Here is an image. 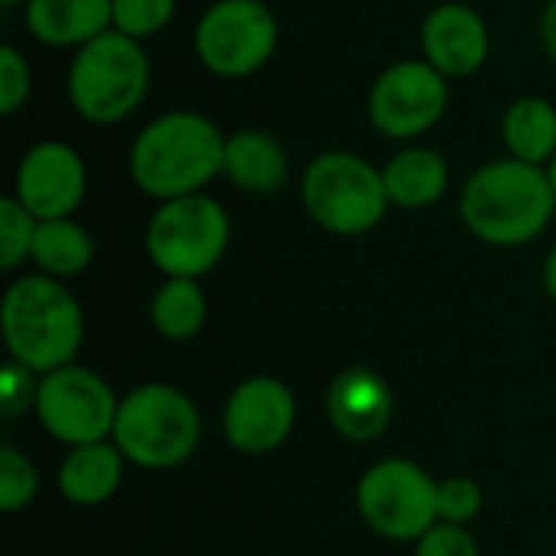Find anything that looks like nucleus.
<instances>
[{
  "label": "nucleus",
  "mask_w": 556,
  "mask_h": 556,
  "mask_svg": "<svg viewBox=\"0 0 556 556\" xmlns=\"http://www.w3.org/2000/svg\"><path fill=\"white\" fill-rule=\"evenodd\" d=\"M225 137L228 134L202 111H163L147 121L130 143V179L156 202L195 195L222 176Z\"/></svg>",
  "instance_id": "f257e3e1"
},
{
  "label": "nucleus",
  "mask_w": 556,
  "mask_h": 556,
  "mask_svg": "<svg viewBox=\"0 0 556 556\" xmlns=\"http://www.w3.org/2000/svg\"><path fill=\"white\" fill-rule=\"evenodd\" d=\"M556 215L547 169L502 156L482 163L459 192V218L485 244L521 248L538 241Z\"/></svg>",
  "instance_id": "f03ea898"
},
{
  "label": "nucleus",
  "mask_w": 556,
  "mask_h": 556,
  "mask_svg": "<svg viewBox=\"0 0 556 556\" xmlns=\"http://www.w3.org/2000/svg\"><path fill=\"white\" fill-rule=\"evenodd\" d=\"M0 332L13 362L36 375H49L75 362L85 336V316L62 280L23 274L3 293Z\"/></svg>",
  "instance_id": "7ed1b4c3"
},
{
  "label": "nucleus",
  "mask_w": 556,
  "mask_h": 556,
  "mask_svg": "<svg viewBox=\"0 0 556 556\" xmlns=\"http://www.w3.org/2000/svg\"><path fill=\"white\" fill-rule=\"evenodd\" d=\"M150 81L153 62L143 42L108 29L72 52L65 72V98L85 124L114 127L147 101Z\"/></svg>",
  "instance_id": "20e7f679"
},
{
  "label": "nucleus",
  "mask_w": 556,
  "mask_h": 556,
  "mask_svg": "<svg viewBox=\"0 0 556 556\" xmlns=\"http://www.w3.org/2000/svg\"><path fill=\"white\" fill-rule=\"evenodd\" d=\"M300 202L323 231L339 238L368 235L391 208L381 166L352 150L316 153L300 176Z\"/></svg>",
  "instance_id": "39448f33"
},
{
  "label": "nucleus",
  "mask_w": 556,
  "mask_h": 556,
  "mask_svg": "<svg viewBox=\"0 0 556 556\" xmlns=\"http://www.w3.org/2000/svg\"><path fill=\"white\" fill-rule=\"evenodd\" d=\"M111 440L140 469H176L202 440V417L173 384H140L121 397Z\"/></svg>",
  "instance_id": "423d86ee"
},
{
  "label": "nucleus",
  "mask_w": 556,
  "mask_h": 556,
  "mask_svg": "<svg viewBox=\"0 0 556 556\" xmlns=\"http://www.w3.org/2000/svg\"><path fill=\"white\" fill-rule=\"evenodd\" d=\"M228 244V208L205 192L160 202L143 231L147 257L163 277L199 280L222 264Z\"/></svg>",
  "instance_id": "0eeeda50"
},
{
  "label": "nucleus",
  "mask_w": 556,
  "mask_h": 556,
  "mask_svg": "<svg viewBox=\"0 0 556 556\" xmlns=\"http://www.w3.org/2000/svg\"><path fill=\"white\" fill-rule=\"evenodd\" d=\"M280 46V23L264 0H215L192 29V52L215 78H251Z\"/></svg>",
  "instance_id": "6e6552de"
},
{
  "label": "nucleus",
  "mask_w": 556,
  "mask_h": 556,
  "mask_svg": "<svg viewBox=\"0 0 556 556\" xmlns=\"http://www.w3.org/2000/svg\"><path fill=\"white\" fill-rule=\"evenodd\" d=\"M440 482L414 459L375 463L355 489L362 521L384 541H420L437 521Z\"/></svg>",
  "instance_id": "1a4fd4ad"
},
{
  "label": "nucleus",
  "mask_w": 556,
  "mask_h": 556,
  "mask_svg": "<svg viewBox=\"0 0 556 556\" xmlns=\"http://www.w3.org/2000/svg\"><path fill=\"white\" fill-rule=\"evenodd\" d=\"M117 407L121 397L111 391V384L98 371L75 362L39 375L33 404L42 430L68 450L111 440Z\"/></svg>",
  "instance_id": "9d476101"
},
{
  "label": "nucleus",
  "mask_w": 556,
  "mask_h": 556,
  "mask_svg": "<svg viewBox=\"0 0 556 556\" xmlns=\"http://www.w3.org/2000/svg\"><path fill=\"white\" fill-rule=\"evenodd\" d=\"M450 108V78L424 59H401L388 65L368 91L371 127L401 143L430 134Z\"/></svg>",
  "instance_id": "9b49d317"
},
{
  "label": "nucleus",
  "mask_w": 556,
  "mask_h": 556,
  "mask_svg": "<svg viewBox=\"0 0 556 556\" xmlns=\"http://www.w3.org/2000/svg\"><path fill=\"white\" fill-rule=\"evenodd\" d=\"M88 192V166L65 140H39L23 150L13 173V195L39 218H72Z\"/></svg>",
  "instance_id": "f8f14e48"
},
{
  "label": "nucleus",
  "mask_w": 556,
  "mask_h": 556,
  "mask_svg": "<svg viewBox=\"0 0 556 556\" xmlns=\"http://www.w3.org/2000/svg\"><path fill=\"white\" fill-rule=\"evenodd\" d=\"M296 424V397L274 375H254L241 381L222 414L225 440L244 456H267L280 450Z\"/></svg>",
  "instance_id": "ddd939ff"
},
{
  "label": "nucleus",
  "mask_w": 556,
  "mask_h": 556,
  "mask_svg": "<svg viewBox=\"0 0 556 556\" xmlns=\"http://www.w3.org/2000/svg\"><path fill=\"white\" fill-rule=\"evenodd\" d=\"M492 52L485 16L459 0L437 3L420 23V59L450 81L476 75Z\"/></svg>",
  "instance_id": "4468645a"
},
{
  "label": "nucleus",
  "mask_w": 556,
  "mask_h": 556,
  "mask_svg": "<svg viewBox=\"0 0 556 556\" xmlns=\"http://www.w3.org/2000/svg\"><path fill=\"white\" fill-rule=\"evenodd\" d=\"M326 417L339 437L371 443L394 420V391L371 368H345L326 391Z\"/></svg>",
  "instance_id": "2eb2a0df"
},
{
  "label": "nucleus",
  "mask_w": 556,
  "mask_h": 556,
  "mask_svg": "<svg viewBox=\"0 0 556 556\" xmlns=\"http://www.w3.org/2000/svg\"><path fill=\"white\" fill-rule=\"evenodd\" d=\"M222 176L248 195H274L290 176L287 147L261 127H241L225 137Z\"/></svg>",
  "instance_id": "dca6fc26"
},
{
  "label": "nucleus",
  "mask_w": 556,
  "mask_h": 556,
  "mask_svg": "<svg viewBox=\"0 0 556 556\" xmlns=\"http://www.w3.org/2000/svg\"><path fill=\"white\" fill-rule=\"evenodd\" d=\"M26 33L52 49H81L111 29V0H29Z\"/></svg>",
  "instance_id": "f3484780"
},
{
  "label": "nucleus",
  "mask_w": 556,
  "mask_h": 556,
  "mask_svg": "<svg viewBox=\"0 0 556 556\" xmlns=\"http://www.w3.org/2000/svg\"><path fill=\"white\" fill-rule=\"evenodd\" d=\"M388 202L404 212L437 205L450 189V163L440 150L424 143H404L381 166Z\"/></svg>",
  "instance_id": "a211bd4d"
},
{
  "label": "nucleus",
  "mask_w": 556,
  "mask_h": 556,
  "mask_svg": "<svg viewBox=\"0 0 556 556\" xmlns=\"http://www.w3.org/2000/svg\"><path fill=\"white\" fill-rule=\"evenodd\" d=\"M124 466H127V459L114 440L72 446L59 466V492L65 502H72L78 508L104 505L121 489Z\"/></svg>",
  "instance_id": "6ab92c4d"
},
{
  "label": "nucleus",
  "mask_w": 556,
  "mask_h": 556,
  "mask_svg": "<svg viewBox=\"0 0 556 556\" xmlns=\"http://www.w3.org/2000/svg\"><path fill=\"white\" fill-rule=\"evenodd\" d=\"M502 143L508 156L544 166L556 156V104L544 94H521L502 114Z\"/></svg>",
  "instance_id": "aec40b11"
},
{
  "label": "nucleus",
  "mask_w": 556,
  "mask_h": 556,
  "mask_svg": "<svg viewBox=\"0 0 556 556\" xmlns=\"http://www.w3.org/2000/svg\"><path fill=\"white\" fill-rule=\"evenodd\" d=\"M91 257H94V241L85 225H78L75 218L39 222L29 254L39 274L55 280H72L88 270Z\"/></svg>",
  "instance_id": "412c9836"
},
{
  "label": "nucleus",
  "mask_w": 556,
  "mask_h": 556,
  "mask_svg": "<svg viewBox=\"0 0 556 556\" xmlns=\"http://www.w3.org/2000/svg\"><path fill=\"white\" fill-rule=\"evenodd\" d=\"M208 316V300L199 280L189 277H166L153 300H150V323L169 342L192 339Z\"/></svg>",
  "instance_id": "4be33fe9"
},
{
  "label": "nucleus",
  "mask_w": 556,
  "mask_h": 556,
  "mask_svg": "<svg viewBox=\"0 0 556 556\" xmlns=\"http://www.w3.org/2000/svg\"><path fill=\"white\" fill-rule=\"evenodd\" d=\"M39 218L10 192L0 199V270H16L33 254Z\"/></svg>",
  "instance_id": "5701e85b"
},
{
  "label": "nucleus",
  "mask_w": 556,
  "mask_h": 556,
  "mask_svg": "<svg viewBox=\"0 0 556 556\" xmlns=\"http://www.w3.org/2000/svg\"><path fill=\"white\" fill-rule=\"evenodd\" d=\"M176 7L179 0H111V29L143 42L173 23Z\"/></svg>",
  "instance_id": "b1692460"
},
{
  "label": "nucleus",
  "mask_w": 556,
  "mask_h": 556,
  "mask_svg": "<svg viewBox=\"0 0 556 556\" xmlns=\"http://www.w3.org/2000/svg\"><path fill=\"white\" fill-rule=\"evenodd\" d=\"M39 492V472L36 466L13 446L0 450V511L16 515L23 511Z\"/></svg>",
  "instance_id": "393cba45"
},
{
  "label": "nucleus",
  "mask_w": 556,
  "mask_h": 556,
  "mask_svg": "<svg viewBox=\"0 0 556 556\" xmlns=\"http://www.w3.org/2000/svg\"><path fill=\"white\" fill-rule=\"evenodd\" d=\"M29 91H33L29 59L16 46L3 42L0 46V114L13 117L16 111H23L29 101Z\"/></svg>",
  "instance_id": "a878e982"
},
{
  "label": "nucleus",
  "mask_w": 556,
  "mask_h": 556,
  "mask_svg": "<svg viewBox=\"0 0 556 556\" xmlns=\"http://www.w3.org/2000/svg\"><path fill=\"white\" fill-rule=\"evenodd\" d=\"M437 511H440V521L446 525H469L479 518L482 511V489L476 479H466V476H453V479H443L440 482V495H437Z\"/></svg>",
  "instance_id": "bb28decb"
},
{
  "label": "nucleus",
  "mask_w": 556,
  "mask_h": 556,
  "mask_svg": "<svg viewBox=\"0 0 556 556\" xmlns=\"http://www.w3.org/2000/svg\"><path fill=\"white\" fill-rule=\"evenodd\" d=\"M33 375H36V371L23 368V365L13 362V358L3 365V375H0V414H3L7 420L26 414V410L36 404V384H39V378L33 381Z\"/></svg>",
  "instance_id": "cd10ccee"
},
{
  "label": "nucleus",
  "mask_w": 556,
  "mask_h": 556,
  "mask_svg": "<svg viewBox=\"0 0 556 556\" xmlns=\"http://www.w3.org/2000/svg\"><path fill=\"white\" fill-rule=\"evenodd\" d=\"M414 556H482L476 538L463 528V525H446L437 521L420 541Z\"/></svg>",
  "instance_id": "c85d7f7f"
},
{
  "label": "nucleus",
  "mask_w": 556,
  "mask_h": 556,
  "mask_svg": "<svg viewBox=\"0 0 556 556\" xmlns=\"http://www.w3.org/2000/svg\"><path fill=\"white\" fill-rule=\"evenodd\" d=\"M538 33H541V46H544V52H547V55L556 62V0H547V7L541 10Z\"/></svg>",
  "instance_id": "c756f323"
},
{
  "label": "nucleus",
  "mask_w": 556,
  "mask_h": 556,
  "mask_svg": "<svg viewBox=\"0 0 556 556\" xmlns=\"http://www.w3.org/2000/svg\"><path fill=\"white\" fill-rule=\"evenodd\" d=\"M544 287H547V293L556 300V248L547 254V261H544Z\"/></svg>",
  "instance_id": "7c9ffc66"
},
{
  "label": "nucleus",
  "mask_w": 556,
  "mask_h": 556,
  "mask_svg": "<svg viewBox=\"0 0 556 556\" xmlns=\"http://www.w3.org/2000/svg\"><path fill=\"white\" fill-rule=\"evenodd\" d=\"M547 179H551V186H554V195H556V156L547 163Z\"/></svg>",
  "instance_id": "2f4dec72"
},
{
  "label": "nucleus",
  "mask_w": 556,
  "mask_h": 556,
  "mask_svg": "<svg viewBox=\"0 0 556 556\" xmlns=\"http://www.w3.org/2000/svg\"><path fill=\"white\" fill-rule=\"evenodd\" d=\"M0 3H3V7H26L29 0H0Z\"/></svg>",
  "instance_id": "473e14b6"
}]
</instances>
